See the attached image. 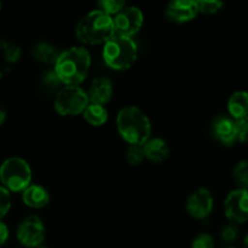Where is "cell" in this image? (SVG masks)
Here are the masks:
<instances>
[{"label": "cell", "instance_id": "484cf974", "mask_svg": "<svg viewBox=\"0 0 248 248\" xmlns=\"http://www.w3.org/2000/svg\"><path fill=\"white\" fill-rule=\"evenodd\" d=\"M11 205V193L7 189H5L4 186H0V220L10 212Z\"/></svg>", "mask_w": 248, "mask_h": 248}, {"label": "cell", "instance_id": "30bf717a", "mask_svg": "<svg viewBox=\"0 0 248 248\" xmlns=\"http://www.w3.org/2000/svg\"><path fill=\"white\" fill-rule=\"evenodd\" d=\"M215 199L207 188H199L188 196L186 212L194 219H205L212 213Z\"/></svg>", "mask_w": 248, "mask_h": 248}, {"label": "cell", "instance_id": "ffe728a7", "mask_svg": "<svg viewBox=\"0 0 248 248\" xmlns=\"http://www.w3.org/2000/svg\"><path fill=\"white\" fill-rule=\"evenodd\" d=\"M232 179L237 188L248 190V160H241L232 170Z\"/></svg>", "mask_w": 248, "mask_h": 248}, {"label": "cell", "instance_id": "8fae6325", "mask_svg": "<svg viewBox=\"0 0 248 248\" xmlns=\"http://www.w3.org/2000/svg\"><path fill=\"white\" fill-rule=\"evenodd\" d=\"M199 14L198 1L193 0H179L169 2L165 9V16L173 23H188L193 21Z\"/></svg>", "mask_w": 248, "mask_h": 248}, {"label": "cell", "instance_id": "d4e9b609", "mask_svg": "<svg viewBox=\"0 0 248 248\" xmlns=\"http://www.w3.org/2000/svg\"><path fill=\"white\" fill-rule=\"evenodd\" d=\"M41 85L46 90H48V91H55V90H57L62 85V82L60 81V79H58L57 75H56V73L53 70H47V72H45L43 74Z\"/></svg>", "mask_w": 248, "mask_h": 248}, {"label": "cell", "instance_id": "277c9868", "mask_svg": "<svg viewBox=\"0 0 248 248\" xmlns=\"http://www.w3.org/2000/svg\"><path fill=\"white\" fill-rule=\"evenodd\" d=\"M103 61L110 69L127 70L136 63L138 57V47L132 38L115 35L107 41L102 51Z\"/></svg>", "mask_w": 248, "mask_h": 248}, {"label": "cell", "instance_id": "603a6c76", "mask_svg": "<svg viewBox=\"0 0 248 248\" xmlns=\"http://www.w3.org/2000/svg\"><path fill=\"white\" fill-rule=\"evenodd\" d=\"M220 239L227 244H232V242L236 241L239 237V227L235 223H228L224 227L220 229Z\"/></svg>", "mask_w": 248, "mask_h": 248}, {"label": "cell", "instance_id": "4fadbf2b", "mask_svg": "<svg viewBox=\"0 0 248 248\" xmlns=\"http://www.w3.org/2000/svg\"><path fill=\"white\" fill-rule=\"evenodd\" d=\"M86 93L90 103L106 106L113 98L114 85L109 78L98 77L92 80Z\"/></svg>", "mask_w": 248, "mask_h": 248}, {"label": "cell", "instance_id": "4dcf8cb0", "mask_svg": "<svg viewBox=\"0 0 248 248\" xmlns=\"http://www.w3.org/2000/svg\"><path fill=\"white\" fill-rule=\"evenodd\" d=\"M244 248H248V232L246 234L244 239Z\"/></svg>", "mask_w": 248, "mask_h": 248}, {"label": "cell", "instance_id": "44dd1931", "mask_svg": "<svg viewBox=\"0 0 248 248\" xmlns=\"http://www.w3.org/2000/svg\"><path fill=\"white\" fill-rule=\"evenodd\" d=\"M125 6L126 4L123 0H102L98 2V10H101L110 17L116 16Z\"/></svg>", "mask_w": 248, "mask_h": 248}, {"label": "cell", "instance_id": "83f0119b", "mask_svg": "<svg viewBox=\"0 0 248 248\" xmlns=\"http://www.w3.org/2000/svg\"><path fill=\"white\" fill-rule=\"evenodd\" d=\"M237 140L239 142L248 143V116L236 121Z\"/></svg>", "mask_w": 248, "mask_h": 248}, {"label": "cell", "instance_id": "52a82bcc", "mask_svg": "<svg viewBox=\"0 0 248 248\" xmlns=\"http://www.w3.org/2000/svg\"><path fill=\"white\" fill-rule=\"evenodd\" d=\"M16 237L19 244L27 248L41 246L46 237V229L41 218L35 215L24 218L17 227Z\"/></svg>", "mask_w": 248, "mask_h": 248}, {"label": "cell", "instance_id": "3957f363", "mask_svg": "<svg viewBox=\"0 0 248 248\" xmlns=\"http://www.w3.org/2000/svg\"><path fill=\"white\" fill-rule=\"evenodd\" d=\"M75 34L80 43L86 45H104L115 35L113 17L101 10H92L78 23Z\"/></svg>", "mask_w": 248, "mask_h": 248}, {"label": "cell", "instance_id": "2e32d148", "mask_svg": "<svg viewBox=\"0 0 248 248\" xmlns=\"http://www.w3.org/2000/svg\"><path fill=\"white\" fill-rule=\"evenodd\" d=\"M228 114L235 121L248 116V92L236 91L228 99Z\"/></svg>", "mask_w": 248, "mask_h": 248}, {"label": "cell", "instance_id": "f546056e", "mask_svg": "<svg viewBox=\"0 0 248 248\" xmlns=\"http://www.w3.org/2000/svg\"><path fill=\"white\" fill-rule=\"evenodd\" d=\"M6 116H7L6 110H5L4 107L0 106V126L5 123V120H6Z\"/></svg>", "mask_w": 248, "mask_h": 248}, {"label": "cell", "instance_id": "4316f807", "mask_svg": "<svg viewBox=\"0 0 248 248\" xmlns=\"http://www.w3.org/2000/svg\"><path fill=\"white\" fill-rule=\"evenodd\" d=\"M216 242L212 235L201 232L191 242V248H215Z\"/></svg>", "mask_w": 248, "mask_h": 248}, {"label": "cell", "instance_id": "9c48e42d", "mask_svg": "<svg viewBox=\"0 0 248 248\" xmlns=\"http://www.w3.org/2000/svg\"><path fill=\"white\" fill-rule=\"evenodd\" d=\"M225 217L235 224L248 220V190L236 188L230 191L224 200Z\"/></svg>", "mask_w": 248, "mask_h": 248}, {"label": "cell", "instance_id": "7a4b0ae2", "mask_svg": "<svg viewBox=\"0 0 248 248\" xmlns=\"http://www.w3.org/2000/svg\"><path fill=\"white\" fill-rule=\"evenodd\" d=\"M120 137L130 145H143L152 136V123L138 107H125L116 115Z\"/></svg>", "mask_w": 248, "mask_h": 248}, {"label": "cell", "instance_id": "7402d4cb", "mask_svg": "<svg viewBox=\"0 0 248 248\" xmlns=\"http://www.w3.org/2000/svg\"><path fill=\"white\" fill-rule=\"evenodd\" d=\"M145 159L142 145H130L126 150V161L131 166H138Z\"/></svg>", "mask_w": 248, "mask_h": 248}, {"label": "cell", "instance_id": "e0dca14e", "mask_svg": "<svg viewBox=\"0 0 248 248\" xmlns=\"http://www.w3.org/2000/svg\"><path fill=\"white\" fill-rule=\"evenodd\" d=\"M60 53L61 52L57 51V47H55L52 44L45 43V41L35 44L33 48H31V56H33L34 60L40 63H44V64L55 65Z\"/></svg>", "mask_w": 248, "mask_h": 248}, {"label": "cell", "instance_id": "d6986e66", "mask_svg": "<svg viewBox=\"0 0 248 248\" xmlns=\"http://www.w3.org/2000/svg\"><path fill=\"white\" fill-rule=\"evenodd\" d=\"M0 52L7 63H16L22 57L21 47L7 40H0Z\"/></svg>", "mask_w": 248, "mask_h": 248}, {"label": "cell", "instance_id": "6da1fadb", "mask_svg": "<svg viewBox=\"0 0 248 248\" xmlns=\"http://www.w3.org/2000/svg\"><path fill=\"white\" fill-rule=\"evenodd\" d=\"M91 68V55L84 46H72L62 51L53 72L64 86H79L85 81Z\"/></svg>", "mask_w": 248, "mask_h": 248}, {"label": "cell", "instance_id": "836d02e7", "mask_svg": "<svg viewBox=\"0 0 248 248\" xmlns=\"http://www.w3.org/2000/svg\"><path fill=\"white\" fill-rule=\"evenodd\" d=\"M0 11H1V4H0Z\"/></svg>", "mask_w": 248, "mask_h": 248}, {"label": "cell", "instance_id": "9a60e30c", "mask_svg": "<svg viewBox=\"0 0 248 248\" xmlns=\"http://www.w3.org/2000/svg\"><path fill=\"white\" fill-rule=\"evenodd\" d=\"M142 147L145 159L154 164H161L167 160L170 155L169 144L166 140L160 137H150Z\"/></svg>", "mask_w": 248, "mask_h": 248}, {"label": "cell", "instance_id": "8992f818", "mask_svg": "<svg viewBox=\"0 0 248 248\" xmlns=\"http://www.w3.org/2000/svg\"><path fill=\"white\" fill-rule=\"evenodd\" d=\"M90 102L87 93L80 86H64L58 90L55 98V110L62 116H75L84 113Z\"/></svg>", "mask_w": 248, "mask_h": 248}, {"label": "cell", "instance_id": "7c38bea8", "mask_svg": "<svg viewBox=\"0 0 248 248\" xmlns=\"http://www.w3.org/2000/svg\"><path fill=\"white\" fill-rule=\"evenodd\" d=\"M212 133L224 147H232L237 140L236 121L229 115H218L212 121Z\"/></svg>", "mask_w": 248, "mask_h": 248}, {"label": "cell", "instance_id": "1f68e13d", "mask_svg": "<svg viewBox=\"0 0 248 248\" xmlns=\"http://www.w3.org/2000/svg\"><path fill=\"white\" fill-rule=\"evenodd\" d=\"M36 248H48L47 246H44V245H41V246H39V247H36Z\"/></svg>", "mask_w": 248, "mask_h": 248}, {"label": "cell", "instance_id": "ac0fdd59", "mask_svg": "<svg viewBox=\"0 0 248 248\" xmlns=\"http://www.w3.org/2000/svg\"><path fill=\"white\" fill-rule=\"evenodd\" d=\"M82 116L91 126H102L108 121L109 114L104 106L90 103L82 113Z\"/></svg>", "mask_w": 248, "mask_h": 248}, {"label": "cell", "instance_id": "5bb4252c", "mask_svg": "<svg viewBox=\"0 0 248 248\" xmlns=\"http://www.w3.org/2000/svg\"><path fill=\"white\" fill-rule=\"evenodd\" d=\"M50 193L45 186L31 183L24 191H22V201L24 205L33 210H41L50 203Z\"/></svg>", "mask_w": 248, "mask_h": 248}, {"label": "cell", "instance_id": "d6a6232c", "mask_svg": "<svg viewBox=\"0 0 248 248\" xmlns=\"http://www.w3.org/2000/svg\"><path fill=\"white\" fill-rule=\"evenodd\" d=\"M227 248H237V247H232V246H230V247H227Z\"/></svg>", "mask_w": 248, "mask_h": 248}, {"label": "cell", "instance_id": "ba28073f", "mask_svg": "<svg viewBox=\"0 0 248 248\" xmlns=\"http://www.w3.org/2000/svg\"><path fill=\"white\" fill-rule=\"evenodd\" d=\"M113 21L115 34L132 38L143 27L144 15L140 7L126 5L116 16H114Z\"/></svg>", "mask_w": 248, "mask_h": 248}, {"label": "cell", "instance_id": "f1b7e54d", "mask_svg": "<svg viewBox=\"0 0 248 248\" xmlns=\"http://www.w3.org/2000/svg\"><path fill=\"white\" fill-rule=\"evenodd\" d=\"M10 236V232H9V228L7 225L5 224L2 220H0V247L4 246L5 244L7 242Z\"/></svg>", "mask_w": 248, "mask_h": 248}, {"label": "cell", "instance_id": "cb8c5ba5", "mask_svg": "<svg viewBox=\"0 0 248 248\" xmlns=\"http://www.w3.org/2000/svg\"><path fill=\"white\" fill-rule=\"evenodd\" d=\"M223 2L218 1V0H201L198 1L199 12H202L205 15H215L217 14L219 10H222Z\"/></svg>", "mask_w": 248, "mask_h": 248}, {"label": "cell", "instance_id": "5b68a950", "mask_svg": "<svg viewBox=\"0 0 248 248\" xmlns=\"http://www.w3.org/2000/svg\"><path fill=\"white\" fill-rule=\"evenodd\" d=\"M33 173L28 162L21 157H9L0 165L1 186L10 193H22L31 184Z\"/></svg>", "mask_w": 248, "mask_h": 248}]
</instances>
